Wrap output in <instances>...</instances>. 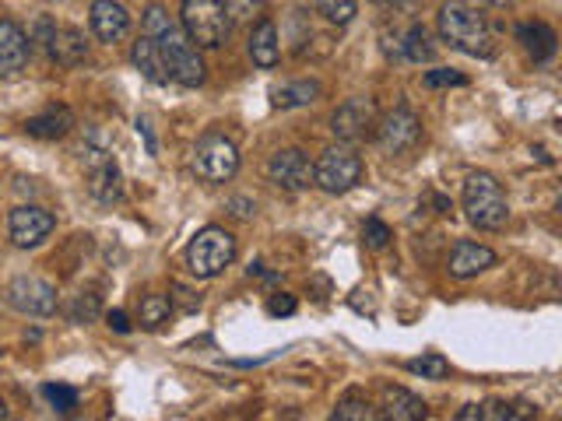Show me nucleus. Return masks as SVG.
Returning <instances> with one entry per match:
<instances>
[{
  "label": "nucleus",
  "mask_w": 562,
  "mask_h": 421,
  "mask_svg": "<svg viewBox=\"0 0 562 421\" xmlns=\"http://www.w3.org/2000/svg\"><path fill=\"white\" fill-rule=\"evenodd\" d=\"M482 4H492V8H506V4H513V0H482Z\"/></svg>",
  "instance_id": "nucleus-40"
},
{
  "label": "nucleus",
  "mask_w": 562,
  "mask_h": 421,
  "mask_svg": "<svg viewBox=\"0 0 562 421\" xmlns=\"http://www.w3.org/2000/svg\"><path fill=\"white\" fill-rule=\"evenodd\" d=\"M426 88H447V85H468V78H464L461 71H429L426 78Z\"/></svg>",
  "instance_id": "nucleus-34"
},
{
  "label": "nucleus",
  "mask_w": 562,
  "mask_h": 421,
  "mask_svg": "<svg viewBox=\"0 0 562 421\" xmlns=\"http://www.w3.org/2000/svg\"><path fill=\"white\" fill-rule=\"evenodd\" d=\"M320 95V81H292V85H281L271 92V106L274 109H296V106H310Z\"/></svg>",
  "instance_id": "nucleus-24"
},
{
  "label": "nucleus",
  "mask_w": 562,
  "mask_h": 421,
  "mask_svg": "<svg viewBox=\"0 0 562 421\" xmlns=\"http://www.w3.org/2000/svg\"><path fill=\"white\" fill-rule=\"evenodd\" d=\"M229 207H232V215H236V218H253V215H257V204H253V200H243V197H236Z\"/></svg>",
  "instance_id": "nucleus-36"
},
{
  "label": "nucleus",
  "mask_w": 562,
  "mask_h": 421,
  "mask_svg": "<svg viewBox=\"0 0 562 421\" xmlns=\"http://www.w3.org/2000/svg\"><path fill=\"white\" fill-rule=\"evenodd\" d=\"M74 127V113L67 106H50L46 113L25 120V134L43 137V141H57V137H67Z\"/></svg>",
  "instance_id": "nucleus-19"
},
{
  "label": "nucleus",
  "mask_w": 562,
  "mask_h": 421,
  "mask_svg": "<svg viewBox=\"0 0 562 421\" xmlns=\"http://www.w3.org/2000/svg\"><path fill=\"white\" fill-rule=\"evenodd\" d=\"M527 404H503V400H489V404H468L457 421H513V418H531Z\"/></svg>",
  "instance_id": "nucleus-21"
},
{
  "label": "nucleus",
  "mask_w": 562,
  "mask_h": 421,
  "mask_svg": "<svg viewBox=\"0 0 562 421\" xmlns=\"http://www.w3.org/2000/svg\"><path fill=\"white\" fill-rule=\"evenodd\" d=\"M359 179H362V158L352 148H327L317 158V165H313V186H320L331 197L348 193Z\"/></svg>",
  "instance_id": "nucleus-8"
},
{
  "label": "nucleus",
  "mask_w": 562,
  "mask_h": 421,
  "mask_svg": "<svg viewBox=\"0 0 562 421\" xmlns=\"http://www.w3.org/2000/svg\"><path fill=\"white\" fill-rule=\"evenodd\" d=\"M404 369L415 372V376H422V379H447L450 376V362L443 355H436V351H429V355H422V358H411V362H404Z\"/></svg>",
  "instance_id": "nucleus-26"
},
{
  "label": "nucleus",
  "mask_w": 562,
  "mask_h": 421,
  "mask_svg": "<svg viewBox=\"0 0 562 421\" xmlns=\"http://www.w3.org/2000/svg\"><path fill=\"white\" fill-rule=\"evenodd\" d=\"M180 22L197 50H218L229 39V15L222 0H183Z\"/></svg>",
  "instance_id": "nucleus-4"
},
{
  "label": "nucleus",
  "mask_w": 562,
  "mask_h": 421,
  "mask_svg": "<svg viewBox=\"0 0 562 421\" xmlns=\"http://www.w3.org/2000/svg\"><path fill=\"white\" fill-rule=\"evenodd\" d=\"M130 60H134V67L145 74L148 81H155V85H169V74H166V64H162V57H159V46H155L148 36L137 39Z\"/></svg>",
  "instance_id": "nucleus-23"
},
{
  "label": "nucleus",
  "mask_w": 562,
  "mask_h": 421,
  "mask_svg": "<svg viewBox=\"0 0 562 421\" xmlns=\"http://www.w3.org/2000/svg\"><path fill=\"white\" fill-rule=\"evenodd\" d=\"M145 36L159 46V57L166 64L169 81L183 88H197L204 85V60L201 50L187 39V32L169 18V11L162 4H152L145 11Z\"/></svg>",
  "instance_id": "nucleus-1"
},
{
  "label": "nucleus",
  "mask_w": 562,
  "mask_h": 421,
  "mask_svg": "<svg viewBox=\"0 0 562 421\" xmlns=\"http://www.w3.org/2000/svg\"><path fill=\"white\" fill-rule=\"evenodd\" d=\"M250 60L257 67H264V71L278 67V60H281L278 29H274V22H267V18H260L257 29H253V36H250Z\"/></svg>",
  "instance_id": "nucleus-20"
},
{
  "label": "nucleus",
  "mask_w": 562,
  "mask_h": 421,
  "mask_svg": "<svg viewBox=\"0 0 562 421\" xmlns=\"http://www.w3.org/2000/svg\"><path fill=\"white\" fill-rule=\"evenodd\" d=\"M317 15H324L331 25H348L355 15H359V4L355 0H313Z\"/></svg>",
  "instance_id": "nucleus-29"
},
{
  "label": "nucleus",
  "mask_w": 562,
  "mask_h": 421,
  "mask_svg": "<svg viewBox=\"0 0 562 421\" xmlns=\"http://www.w3.org/2000/svg\"><path fill=\"white\" fill-rule=\"evenodd\" d=\"M53 229H57V222H53V215L46 207L22 204L11 211V243H15L18 250H36V246H43L46 239L53 236Z\"/></svg>",
  "instance_id": "nucleus-11"
},
{
  "label": "nucleus",
  "mask_w": 562,
  "mask_h": 421,
  "mask_svg": "<svg viewBox=\"0 0 562 421\" xmlns=\"http://www.w3.org/2000/svg\"><path fill=\"white\" fill-rule=\"evenodd\" d=\"M376 4H383V8H397V4H408V0H376Z\"/></svg>",
  "instance_id": "nucleus-39"
},
{
  "label": "nucleus",
  "mask_w": 562,
  "mask_h": 421,
  "mask_svg": "<svg viewBox=\"0 0 562 421\" xmlns=\"http://www.w3.org/2000/svg\"><path fill=\"white\" fill-rule=\"evenodd\" d=\"M334 418H338V421H369V418H376V411H373V404H369L366 397H359V393H348V397L334 407Z\"/></svg>",
  "instance_id": "nucleus-30"
},
{
  "label": "nucleus",
  "mask_w": 562,
  "mask_h": 421,
  "mask_svg": "<svg viewBox=\"0 0 562 421\" xmlns=\"http://www.w3.org/2000/svg\"><path fill=\"white\" fill-rule=\"evenodd\" d=\"M169 313H173V302H169L166 295H145V299H141V327H148V330L162 327V323L169 320Z\"/></svg>",
  "instance_id": "nucleus-28"
},
{
  "label": "nucleus",
  "mask_w": 562,
  "mask_h": 421,
  "mask_svg": "<svg viewBox=\"0 0 562 421\" xmlns=\"http://www.w3.org/2000/svg\"><path fill=\"white\" fill-rule=\"evenodd\" d=\"M95 316H99V299H95V295H78V302H74V309H71V320L88 323V320H95Z\"/></svg>",
  "instance_id": "nucleus-32"
},
{
  "label": "nucleus",
  "mask_w": 562,
  "mask_h": 421,
  "mask_svg": "<svg viewBox=\"0 0 562 421\" xmlns=\"http://www.w3.org/2000/svg\"><path fill=\"white\" fill-rule=\"evenodd\" d=\"M232 260H236V239H232V232L218 229V225L201 229L187 246V267L194 278H218Z\"/></svg>",
  "instance_id": "nucleus-5"
},
{
  "label": "nucleus",
  "mask_w": 562,
  "mask_h": 421,
  "mask_svg": "<svg viewBox=\"0 0 562 421\" xmlns=\"http://www.w3.org/2000/svg\"><path fill=\"white\" fill-rule=\"evenodd\" d=\"M46 46H50V57L57 60L60 67H78L81 60L88 57V39H85V32H78V29H53Z\"/></svg>",
  "instance_id": "nucleus-18"
},
{
  "label": "nucleus",
  "mask_w": 562,
  "mask_h": 421,
  "mask_svg": "<svg viewBox=\"0 0 562 421\" xmlns=\"http://www.w3.org/2000/svg\"><path fill=\"white\" fill-rule=\"evenodd\" d=\"M106 320H109V327H113L116 334H130V320H127V313H120V309H116V313H109Z\"/></svg>",
  "instance_id": "nucleus-37"
},
{
  "label": "nucleus",
  "mask_w": 562,
  "mask_h": 421,
  "mask_svg": "<svg viewBox=\"0 0 562 421\" xmlns=\"http://www.w3.org/2000/svg\"><path fill=\"white\" fill-rule=\"evenodd\" d=\"M496 267V253L489 246H478V243H457L454 253H450V274L461 281L478 278L482 271Z\"/></svg>",
  "instance_id": "nucleus-17"
},
{
  "label": "nucleus",
  "mask_w": 562,
  "mask_h": 421,
  "mask_svg": "<svg viewBox=\"0 0 562 421\" xmlns=\"http://www.w3.org/2000/svg\"><path fill=\"white\" fill-rule=\"evenodd\" d=\"M401 53H404V60H415V64L436 57V50L429 46V36H426V29H422V25H411V29L404 32V36H401Z\"/></svg>",
  "instance_id": "nucleus-25"
},
{
  "label": "nucleus",
  "mask_w": 562,
  "mask_h": 421,
  "mask_svg": "<svg viewBox=\"0 0 562 421\" xmlns=\"http://www.w3.org/2000/svg\"><path fill=\"white\" fill-rule=\"evenodd\" d=\"M380 418H390V421H422L429 414L426 400L415 397L411 390H404V386H383L380 393Z\"/></svg>",
  "instance_id": "nucleus-16"
},
{
  "label": "nucleus",
  "mask_w": 562,
  "mask_h": 421,
  "mask_svg": "<svg viewBox=\"0 0 562 421\" xmlns=\"http://www.w3.org/2000/svg\"><path fill=\"white\" fill-rule=\"evenodd\" d=\"M8 302L25 316H53L57 313V288L36 274H22L8 285Z\"/></svg>",
  "instance_id": "nucleus-10"
},
{
  "label": "nucleus",
  "mask_w": 562,
  "mask_h": 421,
  "mask_svg": "<svg viewBox=\"0 0 562 421\" xmlns=\"http://www.w3.org/2000/svg\"><path fill=\"white\" fill-rule=\"evenodd\" d=\"M267 179L289 193H303L313 186V162L299 148H285L267 162Z\"/></svg>",
  "instance_id": "nucleus-12"
},
{
  "label": "nucleus",
  "mask_w": 562,
  "mask_h": 421,
  "mask_svg": "<svg viewBox=\"0 0 562 421\" xmlns=\"http://www.w3.org/2000/svg\"><path fill=\"white\" fill-rule=\"evenodd\" d=\"M137 130H141V134L148 137V151H152V155H155V151H159V148H155V137H152V127H148V120H137Z\"/></svg>",
  "instance_id": "nucleus-38"
},
{
  "label": "nucleus",
  "mask_w": 562,
  "mask_h": 421,
  "mask_svg": "<svg viewBox=\"0 0 562 421\" xmlns=\"http://www.w3.org/2000/svg\"><path fill=\"white\" fill-rule=\"evenodd\" d=\"M78 155L88 169V190H92V197L99 200V204H113V200H120V190H123L120 169H116L113 151L106 148V141H102L99 134H92L88 141H81Z\"/></svg>",
  "instance_id": "nucleus-6"
},
{
  "label": "nucleus",
  "mask_w": 562,
  "mask_h": 421,
  "mask_svg": "<svg viewBox=\"0 0 562 421\" xmlns=\"http://www.w3.org/2000/svg\"><path fill=\"white\" fill-rule=\"evenodd\" d=\"M88 22H92L99 43H120L130 36V11L116 0H95L92 11H88Z\"/></svg>",
  "instance_id": "nucleus-14"
},
{
  "label": "nucleus",
  "mask_w": 562,
  "mask_h": 421,
  "mask_svg": "<svg viewBox=\"0 0 562 421\" xmlns=\"http://www.w3.org/2000/svg\"><path fill=\"white\" fill-rule=\"evenodd\" d=\"M43 397L53 404V411L60 414H71L74 407H78V393L71 390V386H60V383H46L43 386Z\"/></svg>",
  "instance_id": "nucleus-31"
},
{
  "label": "nucleus",
  "mask_w": 562,
  "mask_h": 421,
  "mask_svg": "<svg viewBox=\"0 0 562 421\" xmlns=\"http://www.w3.org/2000/svg\"><path fill=\"white\" fill-rule=\"evenodd\" d=\"M194 172L204 183H229L239 172V148L225 134H204L194 148Z\"/></svg>",
  "instance_id": "nucleus-7"
},
{
  "label": "nucleus",
  "mask_w": 562,
  "mask_h": 421,
  "mask_svg": "<svg viewBox=\"0 0 562 421\" xmlns=\"http://www.w3.org/2000/svg\"><path fill=\"white\" fill-rule=\"evenodd\" d=\"M296 306H299L296 295L281 292V295H271V302H267V313H271V316H292V313H296Z\"/></svg>",
  "instance_id": "nucleus-35"
},
{
  "label": "nucleus",
  "mask_w": 562,
  "mask_h": 421,
  "mask_svg": "<svg viewBox=\"0 0 562 421\" xmlns=\"http://www.w3.org/2000/svg\"><path fill=\"white\" fill-rule=\"evenodd\" d=\"M376 106L369 99H348L345 106H338V113H334L331 120V130L338 141H362V137L369 134V130L376 127Z\"/></svg>",
  "instance_id": "nucleus-13"
},
{
  "label": "nucleus",
  "mask_w": 562,
  "mask_h": 421,
  "mask_svg": "<svg viewBox=\"0 0 562 421\" xmlns=\"http://www.w3.org/2000/svg\"><path fill=\"white\" fill-rule=\"evenodd\" d=\"M464 215L475 229L482 232H499L510 222V204L492 172H471L464 183Z\"/></svg>",
  "instance_id": "nucleus-3"
},
{
  "label": "nucleus",
  "mask_w": 562,
  "mask_h": 421,
  "mask_svg": "<svg viewBox=\"0 0 562 421\" xmlns=\"http://www.w3.org/2000/svg\"><path fill=\"white\" fill-rule=\"evenodd\" d=\"M517 39L524 43V50L531 53L534 64H545V60L555 57V32L548 29L545 22H534V25H520Z\"/></svg>",
  "instance_id": "nucleus-22"
},
{
  "label": "nucleus",
  "mask_w": 562,
  "mask_h": 421,
  "mask_svg": "<svg viewBox=\"0 0 562 421\" xmlns=\"http://www.w3.org/2000/svg\"><path fill=\"white\" fill-rule=\"evenodd\" d=\"M362 236H366V243L373 246V250H383V246L390 243V229L380 222V218H369L366 229H362Z\"/></svg>",
  "instance_id": "nucleus-33"
},
{
  "label": "nucleus",
  "mask_w": 562,
  "mask_h": 421,
  "mask_svg": "<svg viewBox=\"0 0 562 421\" xmlns=\"http://www.w3.org/2000/svg\"><path fill=\"white\" fill-rule=\"evenodd\" d=\"M29 64V36L18 22H0V78H15Z\"/></svg>",
  "instance_id": "nucleus-15"
},
{
  "label": "nucleus",
  "mask_w": 562,
  "mask_h": 421,
  "mask_svg": "<svg viewBox=\"0 0 562 421\" xmlns=\"http://www.w3.org/2000/svg\"><path fill=\"white\" fill-rule=\"evenodd\" d=\"M8 418V404H4V400H0V421Z\"/></svg>",
  "instance_id": "nucleus-41"
},
{
  "label": "nucleus",
  "mask_w": 562,
  "mask_h": 421,
  "mask_svg": "<svg viewBox=\"0 0 562 421\" xmlns=\"http://www.w3.org/2000/svg\"><path fill=\"white\" fill-rule=\"evenodd\" d=\"M229 25H250L267 11V0H222Z\"/></svg>",
  "instance_id": "nucleus-27"
},
{
  "label": "nucleus",
  "mask_w": 562,
  "mask_h": 421,
  "mask_svg": "<svg viewBox=\"0 0 562 421\" xmlns=\"http://www.w3.org/2000/svg\"><path fill=\"white\" fill-rule=\"evenodd\" d=\"M422 141V123L411 109H394L383 120H376V144L383 155H404Z\"/></svg>",
  "instance_id": "nucleus-9"
},
{
  "label": "nucleus",
  "mask_w": 562,
  "mask_h": 421,
  "mask_svg": "<svg viewBox=\"0 0 562 421\" xmlns=\"http://www.w3.org/2000/svg\"><path fill=\"white\" fill-rule=\"evenodd\" d=\"M436 25H440L443 43H450L454 50L468 53V57H482V60L496 57V39H492V32H489V22H485L475 8L461 4V0H447L440 8Z\"/></svg>",
  "instance_id": "nucleus-2"
}]
</instances>
